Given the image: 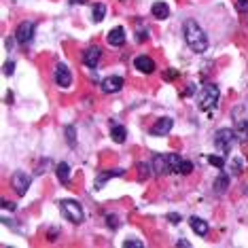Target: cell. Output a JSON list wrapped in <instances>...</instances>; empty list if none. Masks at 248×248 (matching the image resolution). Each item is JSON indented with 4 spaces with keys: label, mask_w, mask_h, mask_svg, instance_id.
I'll list each match as a JSON object with an SVG mask.
<instances>
[{
    "label": "cell",
    "mask_w": 248,
    "mask_h": 248,
    "mask_svg": "<svg viewBox=\"0 0 248 248\" xmlns=\"http://www.w3.org/2000/svg\"><path fill=\"white\" fill-rule=\"evenodd\" d=\"M68 2H70V4H85L87 0H68Z\"/></svg>",
    "instance_id": "obj_34"
},
{
    "label": "cell",
    "mask_w": 248,
    "mask_h": 248,
    "mask_svg": "<svg viewBox=\"0 0 248 248\" xmlns=\"http://www.w3.org/2000/svg\"><path fill=\"white\" fill-rule=\"evenodd\" d=\"M123 78L121 77H117V75H112V77H106L102 83H100V87H102V92L104 93H117V92H121V87H123Z\"/></svg>",
    "instance_id": "obj_7"
},
{
    "label": "cell",
    "mask_w": 248,
    "mask_h": 248,
    "mask_svg": "<svg viewBox=\"0 0 248 248\" xmlns=\"http://www.w3.org/2000/svg\"><path fill=\"white\" fill-rule=\"evenodd\" d=\"M55 83H58L60 87H70L72 75H70V68L66 64H58V68H55Z\"/></svg>",
    "instance_id": "obj_8"
},
{
    "label": "cell",
    "mask_w": 248,
    "mask_h": 248,
    "mask_svg": "<svg viewBox=\"0 0 248 248\" xmlns=\"http://www.w3.org/2000/svg\"><path fill=\"white\" fill-rule=\"evenodd\" d=\"M110 136H112V140L115 142H125V138H127V132H125V127L123 125H112V129H110Z\"/></svg>",
    "instance_id": "obj_19"
},
{
    "label": "cell",
    "mask_w": 248,
    "mask_h": 248,
    "mask_svg": "<svg viewBox=\"0 0 248 248\" xmlns=\"http://www.w3.org/2000/svg\"><path fill=\"white\" fill-rule=\"evenodd\" d=\"M235 9L246 15L248 13V0H238V2H235Z\"/></svg>",
    "instance_id": "obj_25"
},
{
    "label": "cell",
    "mask_w": 248,
    "mask_h": 248,
    "mask_svg": "<svg viewBox=\"0 0 248 248\" xmlns=\"http://www.w3.org/2000/svg\"><path fill=\"white\" fill-rule=\"evenodd\" d=\"M218 95H221V93H218L217 85H212V83H210V85H204V87H202V92H200V104H197V106H200V110L210 112L214 106L218 104Z\"/></svg>",
    "instance_id": "obj_2"
},
{
    "label": "cell",
    "mask_w": 248,
    "mask_h": 248,
    "mask_svg": "<svg viewBox=\"0 0 248 248\" xmlns=\"http://www.w3.org/2000/svg\"><path fill=\"white\" fill-rule=\"evenodd\" d=\"M227 189H229V176L225 172H221L214 178V191H217V193H225Z\"/></svg>",
    "instance_id": "obj_18"
},
{
    "label": "cell",
    "mask_w": 248,
    "mask_h": 248,
    "mask_svg": "<svg viewBox=\"0 0 248 248\" xmlns=\"http://www.w3.org/2000/svg\"><path fill=\"white\" fill-rule=\"evenodd\" d=\"M32 36H34V24H32V21H24V24H19L17 32H15L17 43L19 45H28L32 41Z\"/></svg>",
    "instance_id": "obj_5"
},
{
    "label": "cell",
    "mask_w": 248,
    "mask_h": 248,
    "mask_svg": "<svg viewBox=\"0 0 248 248\" xmlns=\"http://www.w3.org/2000/svg\"><path fill=\"white\" fill-rule=\"evenodd\" d=\"M189 227L193 229L197 235H208V231H210L208 223L204 221V218H200V217H191L189 218Z\"/></svg>",
    "instance_id": "obj_13"
},
{
    "label": "cell",
    "mask_w": 248,
    "mask_h": 248,
    "mask_svg": "<svg viewBox=\"0 0 248 248\" xmlns=\"http://www.w3.org/2000/svg\"><path fill=\"white\" fill-rule=\"evenodd\" d=\"M176 77H178L176 70H166V72H163V81H174Z\"/></svg>",
    "instance_id": "obj_30"
},
{
    "label": "cell",
    "mask_w": 248,
    "mask_h": 248,
    "mask_svg": "<svg viewBox=\"0 0 248 248\" xmlns=\"http://www.w3.org/2000/svg\"><path fill=\"white\" fill-rule=\"evenodd\" d=\"M106 221H108V227H110V229H117V227H119V218H117L115 214H108V217H106Z\"/></svg>",
    "instance_id": "obj_26"
},
{
    "label": "cell",
    "mask_w": 248,
    "mask_h": 248,
    "mask_svg": "<svg viewBox=\"0 0 248 248\" xmlns=\"http://www.w3.org/2000/svg\"><path fill=\"white\" fill-rule=\"evenodd\" d=\"M176 246H187V248H189L191 244H189V242H187V240H178V242H176Z\"/></svg>",
    "instance_id": "obj_33"
},
{
    "label": "cell",
    "mask_w": 248,
    "mask_h": 248,
    "mask_svg": "<svg viewBox=\"0 0 248 248\" xmlns=\"http://www.w3.org/2000/svg\"><path fill=\"white\" fill-rule=\"evenodd\" d=\"M60 206H62V214H64V217L68 218L70 223L78 225V223L83 221V208H81L78 202H75V200H64Z\"/></svg>",
    "instance_id": "obj_4"
},
{
    "label": "cell",
    "mask_w": 248,
    "mask_h": 248,
    "mask_svg": "<svg viewBox=\"0 0 248 248\" xmlns=\"http://www.w3.org/2000/svg\"><path fill=\"white\" fill-rule=\"evenodd\" d=\"M238 142V136H235L233 129H218L217 136H214V146L218 149V153H229L233 149V144Z\"/></svg>",
    "instance_id": "obj_3"
},
{
    "label": "cell",
    "mask_w": 248,
    "mask_h": 248,
    "mask_svg": "<svg viewBox=\"0 0 248 248\" xmlns=\"http://www.w3.org/2000/svg\"><path fill=\"white\" fill-rule=\"evenodd\" d=\"M151 13H153L155 19H168V15H170L168 2H155L153 7H151Z\"/></svg>",
    "instance_id": "obj_15"
},
{
    "label": "cell",
    "mask_w": 248,
    "mask_h": 248,
    "mask_svg": "<svg viewBox=\"0 0 248 248\" xmlns=\"http://www.w3.org/2000/svg\"><path fill=\"white\" fill-rule=\"evenodd\" d=\"M13 189L17 191V195H26V191L30 189V174L28 172H15L13 176Z\"/></svg>",
    "instance_id": "obj_6"
},
{
    "label": "cell",
    "mask_w": 248,
    "mask_h": 248,
    "mask_svg": "<svg viewBox=\"0 0 248 248\" xmlns=\"http://www.w3.org/2000/svg\"><path fill=\"white\" fill-rule=\"evenodd\" d=\"M168 218H170V221H172L174 225H176V223H180V217H178V214H174V212H172V214H170V217H168Z\"/></svg>",
    "instance_id": "obj_31"
},
{
    "label": "cell",
    "mask_w": 248,
    "mask_h": 248,
    "mask_svg": "<svg viewBox=\"0 0 248 248\" xmlns=\"http://www.w3.org/2000/svg\"><path fill=\"white\" fill-rule=\"evenodd\" d=\"M55 174H58V180H60L62 185L70 183V166H68L66 161L58 163V168H55Z\"/></svg>",
    "instance_id": "obj_16"
},
{
    "label": "cell",
    "mask_w": 248,
    "mask_h": 248,
    "mask_svg": "<svg viewBox=\"0 0 248 248\" xmlns=\"http://www.w3.org/2000/svg\"><path fill=\"white\" fill-rule=\"evenodd\" d=\"M123 246H125V248H132V246L142 248L144 244H142V242H140V240H125V242H123Z\"/></svg>",
    "instance_id": "obj_27"
},
{
    "label": "cell",
    "mask_w": 248,
    "mask_h": 248,
    "mask_svg": "<svg viewBox=\"0 0 248 248\" xmlns=\"http://www.w3.org/2000/svg\"><path fill=\"white\" fill-rule=\"evenodd\" d=\"M238 127H240V129H244V132L248 134V119H246V121H240V123H238Z\"/></svg>",
    "instance_id": "obj_32"
},
{
    "label": "cell",
    "mask_w": 248,
    "mask_h": 248,
    "mask_svg": "<svg viewBox=\"0 0 248 248\" xmlns=\"http://www.w3.org/2000/svg\"><path fill=\"white\" fill-rule=\"evenodd\" d=\"M106 41H108V45H112V47H123V45H125V30H123L121 26L112 28L108 32V36H106Z\"/></svg>",
    "instance_id": "obj_11"
},
{
    "label": "cell",
    "mask_w": 248,
    "mask_h": 248,
    "mask_svg": "<svg viewBox=\"0 0 248 248\" xmlns=\"http://www.w3.org/2000/svg\"><path fill=\"white\" fill-rule=\"evenodd\" d=\"M100 58H102V49L100 47H89L85 53H83V64L89 66V68H95L100 64Z\"/></svg>",
    "instance_id": "obj_9"
},
{
    "label": "cell",
    "mask_w": 248,
    "mask_h": 248,
    "mask_svg": "<svg viewBox=\"0 0 248 248\" xmlns=\"http://www.w3.org/2000/svg\"><path fill=\"white\" fill-rule=\"evenodd\" d=\"M153 170H155L157 174H172V172H170V166H168V157H166V155L153 157Z\"/></svg>",
    "instance_id": "obj_14"
},
{
    "label": "cell",
    "mask_w": 248,
    "mask_h": 248,
    "mask_svg": "<svg viewBox=\"0 0 248 248\" xmlns=\"http://www.w3.org/2000/svg\"><path fill=\"white\" fill-rule=\"evenodd\" d=\"M166 157H168V166H170V172L180 174V166H183L185 159H180L178 155H166Z\"/></svg>",
    "instance_id": "obj_20"
},
{
    "label": "cell",
    "mask_w": 248,
    "mask_h": 248,
    "mask_svg": "<svg viewBox=\"0 0 248 248\" xmlns=\"http://www.w3.org/2000/svg\"><path fill=\"white\" fill-rule=\"evenodd\" d=\"M134 66H136V70H140L142 75H153L155 70V62L149 58V55H138L136 60H134Z\"/></svg>",
    "instance_id": "obj_10"
},
{
    "label": "cell",
    "mask_w": 248,
    "mask_h": 248,
    "mask_svg": "<svg viewBox=\"0 0 248 248\" xmlns=\"http://www.w3.org/2000/svg\"><path fill=\"white\" fill-rule=\"evenodd\" d=\"M66 140H68V144L72 146V149L77 146V129H75V125L66 127Z\"/></svg>",
    "instance_id": "obj_22"
},
{
    "label": "cell",
    "mask_w": 248,
    "mask_h": 248,
    "mask_svg": "<svg viewBox=\"0 0 248 248\" xmlns=\"http://www.w3.org/2000/svg\"><path fill=\"white\" fill-rule=\"evenodd\" d=\"M13 70H15V62H13V60H9L7 64H4V75H7V77H9V75H13Z\"/></svg>",
    "instance_id": "obj_29"
},
{
    "label": "cell",
    "mask_w": 248,
    "mask_h": 248,
    "mask_svg": "<svg viewBox=\"0 0 248 248\" xmlns=\"http://www.w3.org/2000/svg\"><path fill=\"white\" fill-rule=\"evenodd\" d=\"M185 41H187V45L195 53H204L208 49V36L195 19H189L185 24Z\"/></svg>",
    "instance_id": "obj_1"
},
{
    "label": "cell",
    "mask_w": 248,
    "mask_h": 248,
    "mask_svg": "<svg viewBox=\"0 0 248 248\" xmlns=\"http://www.w3.org/2000/svg\"><path fill=\"white\" fill-rule=\"evenodd\" d=\"M191 172H193V163L185 159V161H183V166H180V174H191Z\"/></svg>",
    "instance_id": "obj_24"
},
{
    "label": "cell",
    "mask_w": 248,
    "mask_h": 248,
    "mask_svg": "<svg viewBox=\"0 0 248 248\" xmlns=\"http://www.w3.org/2000/svg\"><path fill=\"white\" fill-rule=\"evenodd\" d=\"M208 161H210L214 168H223L225 166V159L221 155H210V157H208Z\"/></svg>",
    "instance_id": "obj_23"
},
{
    "label": "cell",
    "mask_w": 248,
    "mask_h": 248,
    "mask_svg": "<svg viewBox=\"0 0 248 248\" xmlns=\"http://www.w3.org/2000/svg\"><path fill=\"white\" fill-rule=\"evenodd\" d=\"M231 172H233V174H240V172H242V161H240V159H233V161H231Z\"/></svg>",
    "instance_id": "obj_28"
},
{
    "label": "cell",
    "mask_w": 248,
    "mask_h": 248,
    "mask_svg": "<svg viewBox=\"0 0 248 248\" xmlns=\"http://www.w3.org/2000/svg\"><path fill=\"white\" fill-rule=\"evenodd\" d=\"M172 125H174V121L170 117H163V119H159L153 127H151V134H153V136H166V134L172 129Z\"/></svg>",
    "instance_id": "obj_12"
},
{
    "label": "cell",
    "mask_w": 248,
    "mask_h": 248,
    "mask_svg": "<svg viewBox=\"0 0 248 248\" xmlns=\"http://www.w3.org/2000/svg\"><path fill=\"white\" fill-rule=\"evenodd\" d=\"M104 15H106L104 2H95V4H93V21H102Z\"/></svg>",
    "instance_id": "obj_21"
},
{
    "label": "cell",
    "mask_w": 248,
    "mask_h": 248,
    "mask_svg": "<svg viewBox=\"0 0 248 248\" xmlns=\"http://www.w3.org/2000/svg\"><path fill=\"white\" fill-rule=\"evenodd\" d=\"M112 176H123V170H121V168H117V170H108V172H104L102 176L95 178V189H102L104 185H106V180L112 178Z\"/></svg>",
    "instance_id": "obj_17"
},
{
    "label": "cell",
    "mask_w": 248,
    "mask_h": 248,
    "mask_svg": "<svg viewBox=\"0 0 248 248\" xmlns=\"http://www.w3.org/2000/svg\"><path fill=\"white\" fill-rule=\"evenodd\" d=\"M4 208H9V210H15V204H11V202H4Z\"/></svg>",
    "instance_id": "obj_35"
}]
</instances>
